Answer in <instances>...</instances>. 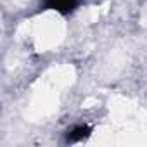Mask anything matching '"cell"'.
Masks as SVG:
<instances>
[{"label": "cell", "instance_id": "1", "mask_svg": "<svg viewBox=\"0 0 147 147\" xmlns=\"http://www.w3.org/2000/svg\"><path fill=\"white\" fill-rule=\"evenodd\" d=\"M78 2L80 0H43V9L55 11L62 16H67L78 7Z\"/></svg>", "mask_w": 147, "mask_h": 147}, {"label": "cell", "instance_id": "2", "mask_svg": "<svg viewBox=\"0 0 147 147\" xmlns=\"http://www.w3.org/2000/svg\"><path fill=\"white\" fill-rule=\"evenodd\" d=\"M92 133V128L88 125H76L66 131V142H82L87 140Z\"/></svg>", "mask_w": 147, "mask_h": 147}]
</instances>
